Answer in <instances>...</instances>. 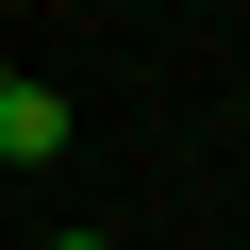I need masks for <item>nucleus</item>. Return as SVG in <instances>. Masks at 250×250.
Here are the masks:
<instances>
[{
  "mask_svg": "<svg viewBox=\"0 0 250 250\" xmlns=\"http://www.w3.org/2000/svg\"><path fill=\"white\" fill-rule=\"evenodd\" d=\"M50 150H67V100L50 83H0V167H50Z\"/></svg>",
  "mask_w": 250,
  "mask_h": 250,
  "instance_id": "obj_1",
  "label": "nucleus"
},
{
  "mask_svg": "<svg viewBox=\"0 0 250 250\" xmlns=\"http://www.w3.org/2000/svg\"><path fill=\"white\" fill-rule=\"evenodd\" d=\"M50 250H100V233H50Z\"/></svg>",
  "mask_w": 250,
  "mask_h": 250,
  "instance_id": "obj_2",
  "label": "nucleus"
}]
</instances>
